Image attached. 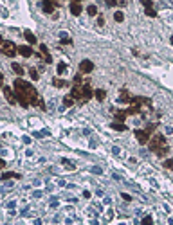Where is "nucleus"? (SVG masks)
<instances>
[{"mask_svg":"<svg viewBox=\"0 0 173 225\" xmlns=\"http://www.w3.org/2000/svg\"><path fill=\"white\" fill-rule=\"evenodd\" d=\"M13 87L14 88H20V90H24L25 94H27V97H29V101H31V106H38V103H40V95H38V90H36L29 81H24L22 78H16L14 79V83H13Z\"/></svg>","mask_w":173,"mask_h":225,"instance_id":"f257e3e1","label":"nucleus"},{"mask_svg":"<svg viewBox=\"0 0 173 225\" xmlns=\"http://www.w3.org/2000/svg\"><path fill=\"white\" fill-rule=\"evenodd\" d=\"M71 95L74 97V101H79V103H85L86 97H85V87L83 85H74L71 90Z\"/></svg>","mask_w":173,"mask_h":225,"instance_id":"f03ea898","label":"nucleus"},{"mask_svg":"<svg viewBox=\"0 0 173 225\" xmlns=\"http://www.w3.org/2000/svg\"><path fill=\"white\" fill-rule=\"evenodd\" d=\"M166 144V137L164 135H155L153 139L148 141V148H150L151 151H157L159 148H162Z\"/></svg>","mask_w":173,"mask_h":225,"instance_id":"7ed1b4c3","label":"nucleus"},{"mask_svg":"<svg viewBox=\"0 0 173 225\" xmlns=\"http://www.w3.org/2000/svg\"><path fill=\"white\" fill-rule=\"evenodd\" d=\"M16 52H18V47H16L13 42H4V43H2V54H4V56L13 58V56H16Z\"/></svg>","mask_w":173,"mask_h":225,"instance_id":"20e7f679","label":"nucleus"},{"mask_svg":"<svg viewBox=\"0 0 173 225\" xmlns=\"http://www.w3.org/2000/svg\"><path fill=\"white\" fill-rule=\"evenodd\" d=\"M135 139L139 144H146L150 141V131L148 130H135Z\"/></svg>","mask_w":173,"mask_h":225,"instance_id":"39448f33","label":"nucleus"},{"mask_svg":"<svg viewBox=\"0 0 173 225\" xmlns=\"http://www.w3.org/2000/svg\"><path fill=\"white\" fill-rule=\"evenodd\" d=\"M4 95H6V99L9 105H16V94H14V88L11 87H4Z\"/></svg>","mask_w":173,"mask_h":225,"instance_id":"423d86ee","label":"nucleus"},{"mask_svg":"<svg viewBox=\"0 0 173 225\" xmlns=\"http://www.w3.org/2000/svg\"><path fill=\"white\" fill-rule=\"evenodd\" d=\"M94 70V63L90 59H83L81 63H79V72L81 74H90Z\"/></svg>","mask_w":173,"mask_h":225,"instance_id":"0eeeda50","label":"nucleus"},{"mask_svg":"<svg viewBox=\"0 0 173 225\" xmlns=\"http://www.w3.org/2000/svg\"><path fill=\"white\" fill-rule=\"evenodd\" d=\"M42 9H43V13H47V15H52V13L56 11V6H54L50 0H43V2H42Z\"/></svg>","mask_w":173,"mask_h":225,"instance_id":"6e6552de","label":"nucleus"},{"mask_svg":"<svg viewBox=\"0 0 173 225\" xmlns=\"http://www.w3.org/2000/svg\"><path fill=\"white\" fill-rule=\"evenodd\" d=\"M18 54H22L24 58H31V56L34 54V51H33L29 45H20V47H18Z\"/></svg>","mask_w":173,"mask_h":225,"instance_id":"1a4fd4ad","label":"nucleus"},{"mask_svg":"<svg viewBox=\"0 0 173 225\" xmlns=\"http://www.w3.org/2000/svg\"><path fill=\"white\" fill-rule=\"evenodd\" d=\"M81 11H83V8H81V4L79 2H71V13L74 16H79L81 15Z\"/></svg>","mask_w":173,"mask_h":225,"instance_id":"9d476101","label":"nucleus"},{"mask_svg":"<svg viewBox=\"0 0 173 225\" xmlns=\"http://www.w3.org/2000/svg\"><path fill=\"white\" fill-rule=\"evenodd\" d=\"M110 126H112V130H117V131H126L128 130V126L123 123V121H114Z\"/></svg>","mask_w":173,"mask_h":225,"instance_id":"9b49d317","label":"nucleus"},{"mask_svg":"<svg viewBox=\"0 0 173 225\" xmlns=\"http://www.w3.org/2000/svg\"><path fill=\"white\" fill-rule=\"evenodd\" d=\"M94 97L97 99V101H105L107 99V90H103V88H97V90H94Z\"/></svg>","mask_w":173,"mask_h":225,"instance_id":"f8f14e48","label":"nucleus"},{"mask_svg":"<svg viewBox=\"0 0 173 225\" xmlns=\"http://www.w3.org/2000/svg\"><path fill=\"white\" fill-rule=\"evenodd\" d=\"M0 178H2V180H11V178H20V175L14 173V171H6V173H2Z\"/></svg>","mask_w":173,"mask_h":225,"instance_id":"ddd939ff","label":"nucleus"},{"mask_svg":"<svg viewBox=\"0 0 173 225\" xmlns=\"http://www.w3.org/2000/svg\"><path fill=\"white\" fill-rule=\"evenodd\" d=\"M24 38H25V40H27L31 45H34L36 42H38V40H36V36L31 33V31H24Z\"/></svg>","mask_w":173,"mask_h":225,"instance_id":"4468645a","label":"nucleus"},{"mask_svg":"<svg viewBox=\"0 0 173 225\" xmlns=\"http://www.w3.org/2000/svg\"><path fill=\"white\" fill-rule=\"evenodd\" d=\"M126 112H128V115H135V114L141 112V106H139V105H134V103H130V108L126 110Z\"/></svg>","mask_w":173,"mask_h":225,"instance_id":"2eb2a0df","label":"nucleus"},{"mask_svg":"<svg viewBox=\"0 0 173 225\" xmlns=\"http://www.w3.org/2000/svg\"><path fill=\"white\" fill-rule=\"evenodd\" d=\"M128 117V112L126 110H117L115 112V121H124Z\"/></svg>","mask_w":173,"mask_h":225,"instance_id":"dca6fc26","label":"nucleus"},{"mask_svg":"<svg viewBox=\"0 0 173 225\" xmlns=\"http://www.w3.org/2000/svg\"><path fill=\"white\" fill-rule=\"evenodd\" d=\"M11 69L16 72V76H22V74H24V67H22L20 63H11Z\"/></svg>","mask_w":173,"mask_h":225,"instance_id":"f3484780","label":"nucleus"},{"mask_svg":"<svg viewBox=\"0 0 173 225\" xmlns=\"http://www.w3.org/2000/svg\"><path fill=\"white\" fill-rule=\"evenodd\" d=\"M155 153H157V157H166V155H168V153H170V148H168V146H162V148H159V150H157V151H155Z\"/></svg>","mask_w":173,"mask_h":225,"instance_id":"a211bd4d","label":"nucleus"},{"mask_svg":"<svg viewBox=\"0 0 173 225\" xmlns=\"http://www.w3.org/2000/svg\"><path fill=\"white\" fill-rule=\"evenodd\" d=\"M52 85H54L56 88H63L65 85H67V81H65V79H60V78H54V79H52Z\"/></svg>","mask_w":173,"mask_h":225,"instance_id":"6ab92c4d","label":"nucleus"},{"mask_svg":"<svg viewBox=\"0 0 173 225\" xmlns=\"http://www.w3.org/2000/svg\"><path fill=\"white\" fill-rule=\"evenodd\" d=\"M63 105H65V106H74V97H72L71 94L65 95V97H63Z\"/></svg>","mask_w":173,"mask_h":225,"instance_id":"aec40b11","label":"nucleus"},{"mask_svg":"<svg viewBox=\"0 0 173 225\" xmlns=\"http://www.w3.org/2000/svg\"><path fill=\"white\" fill-rule=\"evenodd\" d=\"M130 99H132V97L128 95V92H126V90H123V92H121V97H119V101H121V103H130Z\"/></svg>","mask_w":173,"mask_h":225,"instance_id":"412c9836","label":"nucleus"},{"mask_svg":"<svg viewBox=\"0 0 173 225\" xmlns=\"http://www.w3.org/2000/svg\"><path fill=\"white\" fill-rule=\"evenodd\" d=\"M114 20L115 22H123V20H124V13H123V11H115L114 13Z\"/></svg>","mask_w":173,"mask_h":225,"instance_id":"4be33fe9","label":"nucleus"},{"mask_svg":"<svg viewBox=\"0 0 173 225\" xmlns=\"http://www.w3.org/2000/svg\"><path fill=\"white\" fill-rule=\"evenodd\" d=\"M86 13H88V16H96L97 15V8H96V6H88V8H86Z\"/></svg>","mask_w":173,"mask_h":225,"instance_id":"5701e85b","label":"nucleus"},{"mask_svg":"<svg viewBox=\"0 0 173 225\" xmlns=\"http://www.w3.org/2000/svg\"><path fill=\"white\" fill-rule=\"evenodd\" d=\"M65 70H67V65H65V63H58V67H56V72L60 74V76H61V74H63Z\"/></svg>","mask_w":173,"mask_h":225,"instance_id":"b1692460","label":"nucleus"},{"mask_svg":"<svg viewBox=\"0 0 173 225\" xmlns=\"http://www.w3.org/2000/svg\"><path fill=\"white\" fill-rule=\"evenodd\" d=\"M144 11H146V15H148V16H151V18H155V16H157V11H155L153 8H146Z\"/></svg>","mask_w":173,"mask_h":225,"instance_id":"393cba45","label":"nucleus"},{"mask_svg":"<svg viewBox=\"0 0 173 225\" xmlns=\"http://www.w3.org/2000/svg\"><path fill=\"white\" fill-rule=\"evenodd\" d=\"M29 76H31L33 81H36L38 79V70H36V69H29Z\"/></svg>","mask_w":173,"mask_h":225,"instance_id":"a878e982","label":"nucleus"},{"mask_svg":"<svg viewBox=\"0 0 173 225\" xmlns=\"http://www.w3.org/2000/svg\"><path fill=\"white\" fill-rule=\"evenodd\" d=\"M74 85H85V83H83V78H81V72H79L78 76H74Z\"/></svg>","mask_w":173,"mask_h":225,"instance_id":"bb28decb","label":"nucleus"},{"mask_svg":"<svg viewBox=\"0 0 173 225\" xmlns=\"http://www.w3.org/2000/svg\"><path fill=\"white\" fill-rule=\"evenodd\" d=\"M162 166L166 167V169H173V159H168V160H164V164Z\"/></svg>","mask_w":173,"mask_h":225,"instance_id":"cd10ccee","label":"nucleus"},{"mask_svg":"<svg viewBox=\"0 0 173 225\" xmlns=\"http://www.w3.org/2000/svg\"><path fill=\"white\" fill-rule=\"evenodd\" d=\"M61 43H63V45H71L72 40H71V38H67V36H63V38H61Z\"/></svg>","mask_w":173,"mask_h":225,"instance_id":"c85d7f7f","label":"nucleus"},{"mask_svg":"<svg viewBox=\"0 0 173 225\" xmlns=\"http://www.w3.org/2000/svg\"><path fill=\"white\" fill-rule=\"evenodd\" d=\"M107 6L108 8H115V6H117V0H107Z\"/></svg>","mask_w":173,"mask_h":225,"instance_id":"c756f323","label":"nucleus"},{"mask_svg":"<svg viewBox=\"0 0 173 225\" xmlns=\"http://www.w3.org/2000/svg\"><path fill=\"white\" fill-rule=\"evenodd\" d=\"M141 4L144 6V9H146V8H151V0H141Z\"/></svg>","mask_w":173,"mask_h":225,"instance_id":"7c9ffc66","label":"nucleus"},{"mask_svg":"<svg viewBox=\"0 0 173 225\" xmlns=\"http://www.w3.org/2000/svg\"><path fill=\"white\" fill-rule=\"evenodd\" d=\"M97 25H105V16H97Z\"/></svg>","mask_w":173,"mask_h":225,"instance_id":"2f4dec72","label":"nucleus"},{"mask_svg":"<svg viewBox=\"0 0 173 225\" xmlns=\"http://www.w3.org/2000/svg\"><path fill=\"white\" fill-rule=\"evenodd\" d=\"M121 196H123V200H126V202H130V200H132V196H130L128 193H123Z\"/></svg>","mask_w":173,"mask_h":225,"instance_id":"473e14b6","label":"nucleus"},{"mask_svg":"<svg viewBox=\"0 0 173 225\" xmlns=\"http://www.w3.org/2000/svg\"><path fill=\"white\" fill-rule=\"evenodd\" d=\"M151 222H153V220H151L150 216H146V218L143 220V223H144V225H146V223H151Z\"/></svg>","mask_w":173,"mask_h":225,"instance_id":"72a5a7b5","label":"nucleus"},{"mask_svg":"<svg viewBox=\"0 0 173 225\" xmlns=\"http://www.w3.org/2000/svg\"><path fill=\"white\" fill-rule=\"evenodd\" d=\"M4 167H6V160L0 159V169H4Z\"/></svg>","mask_w":173,"mask_h":225,"instance_id":"f704fd0d","label":"nucleus"},{"mask_svg":"<svg viewBox=\"0 0 173 225\" xmlns=\"http://www.w3.org/2000/svg\"><path fill=\"white\" fill-rule=\"evenodd\" d=\"M0 87H4V74L0 72Z\"/></svg>","mask_w":173,"mask_h":225,"instance_id":"c9c22d12","label":"nucleus"},{"mask_svg":"<svg viewBox=\"0 0 173 225\" xmlns=\"http://www.w3.org/2000/svg\"><path fill=\"white\" fill-rule=\"evenodd\" d=\"M117 4H121V6H124V4H126V0H117Z\"/></svg>","mask_w":173,"mask_h":225,"instance_id":"e433bc0d","label":"nucleus"},{"mask_svg":"<svg viewBox=\"0 0 173 225\" xmlns=\"http://www.w3.org/2000/svg\"><path fill=\"white\" fill-rule=\"evenodd\" d=\"M50 2H52V4H54V6L58 8V0H50Z\"/></svg>","mask_w":173,"mask_h":225,"instance_id":"4c0bfd02","label":"nucleus"},{"mask_svg":"<svg viewBox=\"0 0 173 225\" xmlns=\"http://www.w3.org/2000/svg\"><path fill=\"white\" fill-rule=\"evenodd\" d=\"M2 43H4V40H2V36H0V45H2Z\"/></svg>","mask_w":173,"mask_h":225,"instance_id":"58836bf2","label":"nucleus"},{"mask_svg":"<svg viewBox=\"0 0 173 225\" xmlns=\"http://www.w3.org/2000/svg\"><path fill=\"white\" fill-rule=\"evenodd\" d=\"M171 43H173V36H171Z\"/></svg>","mask_w":173,"mask_h":225,"instance_id":"ea45409f","label":"nucleus"}]
</instances>
